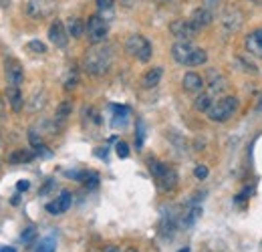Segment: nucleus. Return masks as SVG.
<instances>
[{"label":"nucleus","instance_id":"7c9ffc66","mask_svg":"<svg viewBox=\"0 0 262 252\" xmlns=\"http://www.w3.org/2000/svg\"><path fill=\"white\" fill-rule=\"evenodd\" d=\"M143 137H145V125L143 121H137V150L143 148Z\"/></svg>","mask_w":262,"mask_h":252},{"label":"nucleus","instance_id":"473e14b6","mask_svg":"<svg viewBox=\"0 0 262 252\" xmlns=\"http://www.w3.org/2000/svg\"><path fill=\"white\" fill-rule=\"evenodd\" d=\"M194 176H196L198 180H206L208 178V167L206 165H198L196 170H194Z\"/></svg>","mask_w":262,"mask_h":252},{"label":"nucleus","instance_id":"20e7f679","mask_svg":"<svg viewBox=\"0 0 262 252\" xmlns=\"http://www.w3.org/2000/svg\"><path fill=\"white\" fill-rule=\"evenodd\" d=\"M236 109H238V99L232 97V95H226V97L218 99V101L210 107L208 119L214 121V123H224V121L232 119V115L236 113Z\"/></svg>","mask_w":262,"mask_h":252},{"label":"nucleus","instance_id":"dca6fc26","mask_svg":"<svg viewBox=\"0 0 262 252\" xmlns=\"http://www.w3.org/2000/svg\"><path fill=\"white\" fill-rule=\"evenodd\" d=\"M190 20L196 25L198 29L202 31V29H206V27H210L212 25V20H214V14L206 8V6H200L196 8L194 12H192V16H190Z\"/></svg>","mask_w":262,"mask_h":252},{"label":"nucleus","instance_id":"c03bdc74","mask_svg":"<svg viewBox=\"0 0 262 252\" xmlns=\"http://www.w3.org/2000/svg\"><path fill=\"white\" fill-rule=\"evenodd\" d=\"M252 2H254V0H252Z\"/></svg>","mask_w":262,"mask_h":252},{"label":"nucleus","instance_id":"a211bd4d","mask_svg":"<svg viewBox=\"0 0 262 252\" xmlns=\"http://www.w3.org/2000/svg\"><path fill=\"white\" fill-rule=\"evenodd\" d=\"M42 125L47 127L51 133L57 131V123H55V121H40V127ZM29 139H31V145H33V148L42 145V131H36V127H33V129L29 131Z\"/></svg>","mask_w":262,"mask_h":252},{"label":"nucleus","instance_id":"c9c22d12","mask_svg":"<svg viewBox=\"0 0 262 252\" xmlns=\"http://www.w3.org/2000/svg\"><path fill=\"white\" fill-rule=\"evenodd\" d=\"M0 252H16V248H12V246H0Z\"/></svg>","mask_w":262,"mask_h":252},{"label":"nucleus","instance_id":"a878e982","mask_svg":"<svg viewBox=\"0 0 262 252\" xmlns=\"http://www.w3.org/2000/svg\"><path fill=\"white\" fill-rule=\"evenodd\" d=\"M236 65H240V69L244 73H252V75L258 73V67L254 65V61H248L246 57H236Z\"/></svg>","mask_w":262,"mask_h":252},{"label":"nucleus","instance_id":"bb28decb","mask_svg":"<svg viewBox=\"0 0 262 252\" xmlns=\"http://www.w3.org/2000/svg\"><path fill=\"white\" fill-rule=\"evenodd\" d=\"M34 238H36V228H33V226H29V228L20 234V242H23V244H33Z\"/></svg>","mask_w":262,"mask_h":252},{"label":"nucleus","instance_id":"6e6552de","mask_svg":"<svg viewBox=\"0 0 262 252\" xmlns=\"http://www.w3.org/2000/svg\"><path fill=\"white\" fill-rule=\"evenodd\" d=\"M220 23H222V27L228 32H236V31H240L242 25H244V14H242V10H240L238 6H228V8L222 12Z\"/></svg>","mask_w":262,"mask_h":252},{"label":"nucleus","instance_id":"a19ab883","mask_svg":"<svg viewBox=\"0 0 262 252\" xmlns=\"http://www.w3.org/2000/svg\"><path fill=\"white\" fill-rule=\"evenodd\" d=\"M178 252H190V248H182V250H178Z\"/></svg>","mask_w":262,"mask_h":252},{"label":"nucleus","instance_id":"f257e3e1","mask_svg":"<svg viewBox=\"0 0 262 252\" xmlns=\"http://www.w3.org/2000/svg\"><path fill=\"white\" fill-rule=\"evenodd\" d=\"M111 63H113V51L111 47H105L103 43L89 49L83 57V69L93 77L105 75L111 69Z\"/></svg>","mask_w":262,"mask_h":252},{"label":"nucleus","instance_id":"423d86ee","mask_svg":"<svg viewBox=\"0 0 262 252\" xmlns=\"http://www.w3.org/2000/svg\"><path fill=\"white\" fill-rule=\"evenodd\" d=\"M169 32L178 43H192L200 34V29L190 18H178L169 25Z\"/></svg>","mask_w":262,"mask_h":252},{"label":"nucleus","instance_id":"1a4fd4ad","mask_svg":"<svg viewBox=\"0 0 262 252\" xmlns=\"http://www.w3.org/2000/svg\"><path fill=\"white\" fill-rule=\"evenodd\" d=\"M4 71H6V81H8V85L20 87V85L25 83V71H23V65L18 63L16 59H12V57L4 59Z\"/></svg>","mask_w":262,"mask_h":252},{"label":"nucleus","instance_id":"4c0bfd02","mask_svg":"<svg viewBox=\"0 0 262 252\" xmlns=\"http://www.w3.org/2000/svg\"><path fill=\"white\" fill-rule=\"evenodd\" d=\"M105 252H121V250H119L117 246H107V248H105Z\"/></svg>","mask_w":262,"mask_h":252},{"label":"nucleus","instance_id":"c756f323","mask_svg":"<svg viewBox=\"0 0 262 252\" xmlns=\"http://www.w3.org/2000/svg\"><path fill=\"white\" fill-rule=\"evenodd\" d=\"M115 152H117V156H119L121 159L129 158V145H127L125 141H119L117 148H115Z\"/></svg>","mask_w":262,"mask_h":252},{"label":"nucleus","instance_id":"2f4dec72","mask_svg":"<svg viewBox=\"0 0 262 252\" xmlns=\"http://www.w3.org/2000/svg\"><path fill=\"white\" fill-rule=\"evenodd\" d=\"M220 2H222V0H204V6H206L212 14H216V12L220 10Z\"/></svg>","mask_w":262,"mask_h":252},{"label":"nucleus","instance_id":"2eb2a0df","mask_svg":"<svg viewBox=\"0 0 262 252\" xmlns=\"http://www.w3.org/2000/svg\"><path fill=\"white\" fill-rule=\"evenodd\" d=\"M6 101H8V105L12 107L14 113H20V111H23V105H25V99H23L20 87L8 85V87H6Z\"/></svg>","mask_w":262,"mask_h":252},{"label":"nucleus","instance_id":"79ce46f5","mask_svg":"<svg viewBox=\"0 0 262 252\" xmlns=\"http://www.w3.org/2000/svg\"><path fill=\"white\" fill-rule=\"evenodd\" d=\"M127 252H135V250H133V248H129V250H127Z\"/></svg>","mask_w":262,"mask_h":252},{"label":"nucleus","instance_id":"f8f14e48","mask_svg":"<svg viewBox=\"0 0 262 252\" xmlns=\"http://www.w3.org/2000/svg\"><path fill=\"white\" fill-rule=\"evenodd\" d=\"M49 40L59 47V49H65L67 43H69V32H67V27L61 23V20H55L51 27H49Z\"/></svg>","mask_w":262,"mask_h":252},{"label":"nucleus","instance_id":"f704fd0d","mask_svg":"<svg viewBox=\"0 0 262 252\" xmlns=\"http://www.w3.org/2000/svg\"><path fill=\"white\" fill-rule=\"evenodd\" d=\"M29 188H31V184H29L27 180H20V182L16 184V190H18V192H25V190H29Z\"/></svg>","mask_w":262,"mask_h":252},{"label":"nucleus","instance_id":"f03ea898","mask_svg":"<svg viewBox=\"0 0 262 252\" xmlns=\"http://www.w3.org/2000/svg\"><path fill=\"white\" fill-rule=\"evenodd\" d=\"M171 57L184 67H200L208 61V53L202 47H194L192 43H176L171 47Z\"/></svg>","mask_w":262,"mask_h":252},{"label":"nucleus","instance_id":"c85d7f7f","mask_svg":"<svg viewBox=\"0 0 262 252\" xmlns=\"http://www.w3.org/2000/svg\"><path fill=\"white\" fill-rule=\"evenodd\" d=\"M113 4H115V0H97V8L101 14H107V12H111L113 10Z\"/></svg>","mask_w":262,"mask_h":252},{"label":"nucleus","instance_id":"37998d69","mask_svg":"<svg viewBox=\"0 0 262 252\" xmlns=\"http://www.w3.org/2000/svg\"><path fill=\"white\" fill-rule=\"evenodd\" d=\"M162 2H167V0H162Z\"/></svg>","mask_w":262,"mask_h":252},{"label":"nucleus","instance_id":"b1692460","mask_svg":"<svg viewBox=\"0 0 262 252\" xmlns=\"http://www.w3.org/2000/svg\"><path fill=\"white\" fill-rule=\"evenodd\" d=\"M115 109V117H113V127H121L127 123V117H129V109L127 107H113Z\"/></svg>","mask_w":262,"mask_h":252},{"label":"nucleus","instance_id":"72a5a7b5","mask_svg":"<svg viewBox=\"0 0 262 252\" xmlns=\"http://www.w3.org/2000/svg\"><path fill=\"white\" fill-rule=\"evenodd\" d=\"M75 85H77V75H75V73H73V75H69V77H67L65 89H73V87H75Z\"/></svg>","mask_w":262,"mask_h":252},{"label":"nucleus","instance_id":"412c9836","mask_svg":"<svg viewBox=\"0 0 262 252\" xmlns=\"http://www.w3.org/2000/svg\"><path fill=\"white\" fill-rule=\"evenodd\" d=\"M212 105H214L212 93H198L196 101H194V107H196V111H200V113H208Z\"/></svg>","mask_w":262,"mask_h":252},{"label":"nucleus","instance_id":"4be33fe9","mask_svg":"<svg viewBox=\"0 0 262 252\" xmlns=\"http://www.w3.org/2000/svg\"><path fill=\"white\" fill-rule=\"evenodd\" d=\"M55 248H57V238H55V234H49L38 242L36 252H55Z\"/></svg>","mask_w":262,"mask_h":252},{"label":"nucleus","instance_id":"58836bf2","mask_svg":"<svg viewBox=\"0 0 262 252\" xmlns=\"http://www.w3.org/2000/svg\"><path fill=\"white\" fill-rule=\"evenodd\" d=\"M8 4H10V0H0V8H8Z\"/></svg>","mask_w":262,"mask_h":252},{"label":"nucleus","instance_id":"f3484780","mask_svg":"<svg viewBox=\"0 0 262 252\" xmlns=\"http://www.w3.org/2000/svg\"><path fill=\"white\" fill-rule=\"evenodd\" d=\"M162 77H164V69H162V67H154V69H149V71L141 77V87H143V89H154V87L160 85Z\"/></svg>","mask_w":262,"mask_h":252},{"label":"nucleus","instance_id":"5701e85b","mask_svg":"<svg viewBox=\"0 0 262 252\" xmlns=\"http://www.w3.org/2000/svg\"><path fill=\"white\" fill-rule=\"evenodd\" d=\"M31 159H34L33 152H29V150H18V152L10 154L8 161H10V163H27V161H31Z\"/></svg>","mask_w":262,"mask_h":252},{"label":"nucleus","instance_id":"6ab92c4d","mask_svg":"<svg viewBox=\"0 0 262 252\" xmlns=\"http://www.w3.org/2000/svg\"><path fill=\"white\" fill-rule=\"evenodd\" d=\"M208 87H210V91H208V93L220 95L224 89H226V79H224L220 73L210 71V81H208Z\"/></svg>","mask_w":262,"mask_h":252},{"label":"nucleus","instance_id":"ddd939ff","mask_svg":"<svg viewBox=\"0 0 262 252\" xmlns=\"http://www.w3.org/2000/svg\"><path fill=\"white\" fill-rule=\"evenodd\" d=\"M244 47H246V53L250 57H258L262 59V27L256 29L254 32H250L244 40Z\"/></svg>","mask_w":262,"mask_h":252},{"label":"nucleus","instance_id":"7ed1b4c3","mask_svg":"<svg viewBox=\"0 0 262 252\" xmlns=\"http://www.w3.org/2000/svg\"><path fill=\"white\" fill-rule=\"evenodd\" d=\"M147 167H149V172H151L154 180L158 182V186H160L162 190L171 192V190L178 186V174H176V170H173V167H169L167 163L160 161V159L149 158Z\"/></svg>","mask_w":262,"mask_h":252},{"label":"nucleus","instance_id":"9d476101","mask_svg":"<svg viewBox=\"0 0 262 252\" xmlns=\"http://www.w3.org/2000/svg\"><path fill=\"white\" fill-rule=\"evenodd\" d=\"M73 204V194L71 192H61V196H57L53 202L47 204V212L53 214V216H59V214H65L67 210L71 208Z\"/></svg>","mask_w":262,"mask_h":252},{"label":"nucleus","instance_id":"9b49d317","mask_svg":"<svg viewBox=\"0 0 262 252\" xmlns=\"http://www.w3.org/2000/svg\"><path fill=\"white\" fill-rule=\"evenodd\" d=\"M55 10V0H29L27 12L33 18H45Z\"/></svg>","mask_w":262,"mask_h":252},{"label":"nucleus","instance_id":"393cba45","mask_svg":"<svg viewBox=\"0 0 262 252\" xmlns=\"http://www.w3.org/2000/svg\"><path fill=\"white\" fill-rule=\"evenodd\" d=\"M71 111H73V105H71L69 101L61 103L59 109H57V117H55V121H57V123H65L67 119H69V115H71Z\"/></svg>","mask_w":262,"mask_h":252},{"label":"nucleus","instance_id":"39448f33","mask_svg":"<svg viewBox=\"0 0 262 252\" xmlns=\"http://www.w3.org/2000/svg\"><path fill=\"white\" fill-rule=\"evenodd\" d=\"M125 51L133 59H137L141 63H147L151 59V55H154V47L143 34H131L129 38L125 40Z\"/></svg>","mask_w":262,"mask_h":252},{"label":"nucleus","instance_id":"ea45409f","mask_svg":"<svg viewBox=\"0 0 262 252\" xmlns=\"http://www.w3.org/2000/svg\"><path fill=\"white\" fill-rule=\"evenodd\" d=\"M258 111H262V97H260V101H258Z\"/></svg>","mask_w":262,"mask_h":252},{"label":"nucleus","instance_id":"aec40b11","mask_svg":"<svg viewBox=\"0 0 262 252\" xmlns=\"http://www.w3.org/2000/svg\"><path fill=\"white\" fill-rule=\"evenodd\" d=\"M67 32H69V36H73V38H81V36L85 34V25H83V20L77 18V16H71V18L67 20Z\"/></svg>","mask_w":262,"mask_h":252},{"label":"nucleus","instance_id":"e433bc0d","mask_svg":"<svg viewBox=\"0 0 262 252\" xmlns=\"http://www.w3.org/2000/svg\"><path fill=\"white\" fill-rule=\"evenodd\" d=\"M0 119H4V101L0 97Z\"/></svg>","mask_w":262,"mask_h":252},{"label":"nucleus","instance_id":"0eeeda50","mask_svg":"<svg viewBox=\"0 0 262 252\" xmlns=\"http://www.w3.org/2000/svg\"><path fill=\"white\" fill-rule=\"evenodd\" d=\"M85 31H87V38L91 40V45H101V43L107 40L109 25L101 14H93V16H89Z\"/></svg>","mask_w":262,"mask_h":252},{"label":"nucleus","instance_id":"4468645a","mask_svg":"<svg viewBox=\"0 0 262 252\" xmlns=\"http://www.w3.org/2000/svg\"><path fill=\"white\" fill-rule=\"evenodd\" d=\"M182 85H184V91H186V93L198 95V93H202V89H204V79H202L198 73L190 71V73L184 75Z\"/></svg>","mask_w":262,"mask_h":252},{"label":"nucleus","instance_id":"cd10ccee","mask_svg":"<svg viewBox=\"0 0 262 252\" xmlns=\"http://www.w3.org/2000/svg\"><path fill=\"white\" fill-rule=\"evenodd\" d=\"M27 49L36 53V55H45V53H47V47H45V43H40V40H31V43L27 45Z\"/></svg>","mask_w":262,"mask_h":252}]
</instances>
